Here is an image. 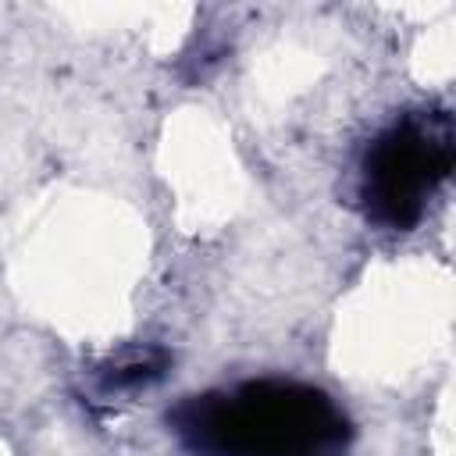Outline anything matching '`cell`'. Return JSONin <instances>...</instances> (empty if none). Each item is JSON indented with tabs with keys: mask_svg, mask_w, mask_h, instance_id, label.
I'll list each match as a JSON object with an SVG mask.
<instances>
[{
	"mask_svg": "<svg viewBox=\"0 0 456 456\" xmlns=\"http://www.w3.org/2000/svg\"><path fill=\"white\" fill-rule=\"evenodd\" d=\"M449 167V139L406 125L385 135L367 160V200L388 224H410L435 175Z\"/></svg>",
	"mask_w": 456,
	"mask_h": 456,
	"instance_id": "cell-1",
	"label": "cell"
}]
</instances>
